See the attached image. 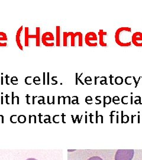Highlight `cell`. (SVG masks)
<instances>
[{"label":"cell","mask_w":142,"mask_h":160,"mask_svg":"<svg viewBox=\"0 0 142 160\" xmlns=\"http://www.w3.org/2000/svg\"><path fill=\"white\" fill-rule=\"evenodd\" d=\"M131 33L130 28H120L117 30L115 34V40L116 43L121 47H129L131 45L128 33Z\"/></svg>","instance_id":"1"},{"label":"cell","mask_w":142,"mask_h":160,"mask_svg":"<svg viewBox=\"0 0 142 160\" xmlns=\"http://www.w3.org/2000/svg\"><path fill=\"white\" fill-rule=\"evenodd\" d=\"M36 34L35 35H31L29 34V28L28 27L25 28V46L26 47H29V40L30 39L32 38H36V46L37 47H40V28L39 27H37L36 28Z\"/></svg>","instance_id":"2"},{"label":"cell","mask_w":142,"mask_h":160,"mask_svg":"<svg viewBox=\"0 0 142 160\" xmlns=\"http://www.w3.org/2000/svg\"><path fill=\"white\" fill-rule=\"evenodd\" d=\"M133 149H119L115 155V160H131L134 157Z\"/></svg>","instance_id":"3"},{"label":"cell","mask_w":142,"mask_h":160,"mask_svg":"<svg viewBox=\"0 0 142 160\" xmlns=\"http://www.w3.org/2000/svg\"><path fill=\"white\" fill-rule=\"evenodd\" d=\"M55 40V38L53 34L51 32H46L42 36V43L45 46L51 47L54 46L55 43L53 41Z\"/></svg>","instance_id":"4"},{"label":"cell","mask_w":142,"mask_h":160,"mask_svg":"<svg viewBox=\"0 0 142 160\" xmlns=\"http://www.w3.org/2000/svg\"><path fill=\"white\" fill-rule=\"evenodd\" d=\"M98 40L97 34L94 32H88L85 35V41L86 44L90 47H97L98 43H94L93 41Z\"/></svg>","instance_id":"5"},{"label":"cell","mask_w":142,"mask_h":160,"mask_svg":"<svg viewBox=\"0 0 142 160\" xmlns=\"http://www.w3.org/2000/svg\"><path fill=\"white\" fill-rule=\"evenodd\" d=\"M79 32L73 33V32H63V46L67 47L68 46V38L69 36H71V46L74 47L75 45V39L76 36H78Z\"/></svg>","instance_id":"6"},{"label":"cell","mask_w":142,"mask_h":160,"mask_svg":"<svg viewBox=\"0 0 142 160\" xmlns=\"http://www.w3.org/2000/svg\"><path fill=\"white\" fill-rule=\"evenodd\" d=\"M133 44L137 47H142V33L137 32L131 36Z\"/></svg>","instance_id":"7"},{"label":"cell","mask_w":142,"mask_h":160,"mask_svg":"<svg viewBox=\"0 0 142 160\" xmlns=\"http://www.w3.org/2000/svg\"><path fill=\"white\" fill-rule=\"evenodd\" d=\"M98 35L100 36V45L102 47H107V43H105L104 40V37L105 36H107V33L103 30H100Z\"/></svg>","instance_id":"8"},{"label":"cell","mask_w":142,"mask_h":160,"mask_svg":"<svg viewBox=\"0 0 142 160\" xmlns=\"http://www.w3.org/2000/svg\"><path fill=\"white\" fill-rule=\"evenodd\" d=\"M23 29V26H22L17 30V34H16V43H17V46L22 51H23V48L21 43V34L22 33Z\"/></svg>","instance_id":"9"},{"label":"cell","mask_w":142,"mask_h":160,"mask_svg":"<svg viewBox=\"0 0 142 160\" xmlns=\"http://www.w3.org/2000/svg\"><path fill=\"white\" fill-rule=\"evenodd\" d=\"M7 37L5 33L0 32V47H6L7 46Z\"/></svg>","instance_id":"10"},{"label":"cell","mask_w":142,"mask_h":160,"mask_svg":"<svg viewBox=\"0 0 142 160\" xmlns=\"http://www.w3.org/2000/svg\"><path fill=\"white\" fill-rule=\"evenodd\" d=\"M56 46H61V28L60 26H56Z\"/></svg>","instance_id":"11"},{"label":"cell","mask_w":142,"mask_h":160,"mask_svg":"<svg viewBox=\"0 0 142 160\" xmlns=\"http://www.w3.org/2000/svg\"><path fill=\"white\" fill-rule=\"evenodd\" d=\"M114 82L117 85H121L123 83V78L121 77H117L115 78Z\"/></svg>","instance_id":"12"},{"label":"cell","mask_w":142,"mask_h":160,"mask_svg":"<svg viewBox=\"0 0 142 160\" xmlns=\"http://www.w3.org/2000/svg\"><path fill=\"white\" fill-rule=\"evenodd\" d=\"M10 82L13 85H17L18 83V79L17 77H12V78H10Z\"/></svg>","instance_id":"13"},{"label":"cell","mask_w":142,"mask_h":160,"mask_svg":"<svg viewBox=\"0 0 142 160\" xmlns=\"http://www.w3.org/2000/svg\"><path fill=\"white\" fill-rule=\"evenodd\" d=\"M33 83H34V84L39 85V84H40V82H41L40 77H38V76L35 77H34L33 80Z\"/></svg>","instance_id":"14"},{"label":"cell","mask_w":142,"mask_h":160,"mask_svg":"<svg viewBox=\"0 0 142 160\" xmlns=\"http://www.w3.org/2000/svg\"><path fill=\"white\" fill-rule=\"evenodd\" d=\"M32 77L31 76H28L26 78H25V83L27 85H31L32 84Z\"/></svg>","instance_id":"15"},{"label":"cell","mask_w":142,"mask_h":160,"mask_svg":"<svg viewBox=\"0 0 142 160\" xmlns=\"http://www.w3.org/2000/svg\"><path fill=\"white\" fill-rule=\"evenodd\" d=\"M85 82L87 85H91L92 84V78L90 77H86L85 78Z\"/></svg>","instance_id":"16"},{"label":"cell","mask_w":142,"mask_h":160,"mask_svg":"<svg viewBox=\"0 0 142 160\" xmlns=\"http://www.w3.org/2000/svg\"><path fill=\"white\" fill-rule=\"evenodd\" d=\"M18 120L19 121V122H20V123H24V122H26V117H25L24 116L21 115V116H20L18 117Z\"/></svg>","instance_id":"17"},{"label":"cell","mask_w":142,"mask_h":160,"mask_svg":"<svg viewBox=\"0 0 142 160\" xmlns=\"http://www.w3.org/2000/svg\"><path fill=\"white\" fill-rule=\"evenodd\" d=\"M88 160H103L101 158H100V157L98 156H94V157H90Z\"/></svg>","instance_id":"18"},{"label":"cell","mask_w":142,"mask_h":160,"mask_svg":"<svg viewBox=\"0 0 142 160\" xmlns=\"http://www.w3.org/2000/svg\"><path fill=\"white\" fill-rule=\"evenodd\" d=\"M5 79H6V84L10 85V77H9L8 75H5Z\"/></svg>","instance_id":"19"},{"label":"cell","mask_w":142,"mask_h":160,"mask_svg":"<svg viewBox=\"0 0 142 160\" xmlns=\"http://www.w3.org/2000/svg\"><path fill=\"white\" fill-rule=\"evenodd\" d=\"M131 78H132V77H127L125 78V83L126 84H127V85H131V82H128V81L129 80V79Z\"/></svg>","instance_id":"20"},{"label":"cell","mask_w":142,"mask_h":160,"mask_svg":"<svg viewBox=\"0 0 142 160\" xmlns=\"http://www.w3.org/2000/svg\"><path fill=\"white\" fill-rule=\"evenodd\" d=\"M56 78L57 77H56V76H53V77H51V81L54 82L53 83H52V84H51L52 85H56V84H57V80H55V78Z\"/></svg>","instance_id":"21"},{"label":"cell","mask_w":142,"mask_h":160,"mask_svg":"<svg viewBox=\"0 0 142 160\" xmlns=\"http://www.w3.org/2000/svg\"><path fill=\"white\" fill-rule=\"evenodd\" d=\"M110 84H111V85H114V82H113V81L114 79V77L112 75H110Z\"/></svg>","instance_id":"22"},{"label":"cell","mask_w":142,"mask_h":160,"mask_svg":"<svg viewBox=\"0 0 142 160\" xmlns=\"http://www.w3.org/2000/svg\"><path fill=\"white\" fill-rule=\"evenodd\" d=\"M43 84H46V73L45 72L43 73Z\"/></svg>","instance_id":"23"},{"label":"cell","mask_w":142,"mask_h":160,"mask_svg":"<svg viewBox=\"0 0 142 160\" xmlns=\"http://www.w3.org/2000/svg\"><path fill=\"white\" fill-rule=\"evenodd\" d=\"M82 75H83V73H82L80 75V77L78 78V81H80V82H81V84H82V85H84V83L81 81V77L82 76Z\"/></svg>","instance_id":"24"},{"label":"cell","mask_w":142,"mask_h":160,"mask_svg":"<svg viewBox=\"0 0 142 160\" xmlns=\"http://www.w3.org/2000/svg\"><path fill=\"white\" fill-rule=\"evenodd\" d=\"M50 74H49V72H47V85H49V76H50Z\"/></svg>","instance_id":"25"},{"label":"cell","mask_w":142,"mask_h":160,"mask_svg":"<svg viewBox=\"0 0 142 160\" xmlns=\"http://www.w3.org/2000/svg\"><path fill=\"white\" fill-rule=\"evenodd\" d=\"M101 78H102V79H104V82H105V85H107L108 84H107V77H101Z\"/></svg>","instance_id":"26"},{"label":"cell","mask_w":142,"mask_h":160,"mask_svg":"<svg viewBox=\"0 0 142 160\" xmlns=\"http://www.w3.org/2000/svg\"><path fill=\"white\" fill-rule=\"evenodd\" d=\"M98 78H100V77H97V76L95 77V85H97V80H98Z\"/></svg>","instance_id":"27"},{"label":"cell","mask_w":142,"mask_h":160,"mask_svg":"<svg viewBox=\"0 0 142 160\" xmlns=\"http://www.w3.org/2000/svg\"><path fill=\"white\" fill-rule=\"evenodd\" d=\"M4 77H3V76H2L1 77V85H3V84H4Z\"/></svg>","instance_id":"28"},{"label":"cell","mask_w":142,"mask_h":160,"mask_svg":"<svg viewBox=\"0 0 142 160\" xmlns=\"http://www.w3.org/2000/svg\"><path fill=\"white\" fill-rule=\"evenodd\" d=\"M141 78H142V77H140L139 78V80L137 81V83L136 84V86H135V88H136L137 87V85H138V84H139V81H140V80Z\"/></svg>","instance_id":"29"},{"label":"cell","mask_w":142,"mask_h":160,"mask_svg":"<svg viewBox=\"0 0 142 160\" xmlns=\"http://www.w3.org/2000/svg\"><path fill=\"white\" fill-rule=\"evenodd\" d=\"M78 73H76V85H78Z\"/></svg>","instance_id":"30"},{"label":"cell","mask_w":142,"mask_h":160,"mask_svg":"<svg viewBox=\"0 0 142 160\" xmlns=\"http://www.w3.org/2000/svg\"><path fill=\"white\" fill-rule=\"evenodd\" d=\"M12 104H14V92H12Z\"/></svg>","instance_id":"31"},{"label":"cell","mask_w":142,"mask_h":160,"mask_svg":"<svg viewBox=\"0 0 142 160\" xmlns=\"http://www.w3.org/2000/svg\"><path fill=\"white\" fill-rule=\"evenodd\" d=\"M100 84H101V85H104V84H105V82H104V80H101V81H100Z\"/></svg>","instance_id":"32"},{"label":"cell","mask_w":142,"mask_h":160,"mask_svg":"<svg viewBox=\"0 0 142 160\" xmlns=\"http://www.w3.org/2000/svg\"><path fill=\"white\" fill-rule=\"evenodd\" d=\"M132 78H133V80H134V81H135V84H136L137 81H136V78H135V77H132Z\"/></svg>","instance_id":"33"},{"label":"cell","mask_w":142,"mask_h":160,"mask_svg":"<svg viewBox=\"0 0 142 160\" xmlns=\"http://www.w3.org/2000/svg\"><path fill=\"white\" fill-rule=\"evenodd\" d=\"M36 160V159H35V158H28L27 160Z\"/></svg>","instance_id":"34"},{"label":"cell","mask_w":142,"mask_h":160,"mask_svg":"<svg viewBox=\"0 0 142 160\" xmlns=\"http://www.w3.org/2000/svg\"><path fill=\"white\" fill-rule=\"evenodd\" d=\"M54 98L55 97H53V104H54Z\"/></svg>","instance_id":"35"},{"label":"cell","mask_w":142,"mask_h":160,"mask_svg":"<svg viewBox=\"0 0 142 160\" xmlns=\"http://www.w3.org/2000/svg\"></svg>","instance_id":"36"}]
</instances>
